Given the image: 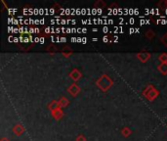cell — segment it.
I'll use <instances>...</instances> for the list:
<instances>
[{
  "label": "cell",
  "mask_w": 167,
  "mask_h": 141,
  "mask_svg": "<svg viewBox=\"0 0 167 141\" xmlns=\"http://www.w3.org/2000/svg\"><path fill=\"white\" fill-rule=\"evenodd\" d=\"M100 85V87L103 89V90H106L110 85H111V81H110V79L108 78L106 76H104L103 78H101L98 82H97Z\"/></svg>",
  "instance_id": "6da1fadb"
},
{
  "label": "cell",
  "mask_w": 167,
  "mask_h": 141,
  "mask_svg": "<svg viewBox=\"0 0 167 141\" xmlns=\"http://www.w3.org/2000/svg\"><path fill=\"white\" fill-rule=\"evenodd\" d=\"M68 91L71 92L73 96H75L76 94L79 92V87H78L77 85H75V84H73V85H71V87L68 88Z\"/></svg>",
  "instance_id": "7a4b0ae2"
},
{
  "label": "cell",
  "mask_w": 167,
  "mask_h": 141,
  "mask_svg": "<svg viewBox=\"0 0 167 141\" xmlns=\"http://www.w3.org/2000/svg\"><path fill=\"white\" fill-rule=\"evenodd\" d=\"M150 57H151V55L148 53H140V54H138V58L140 59L142 62H146L148 59H150Z\"/></svg>",
  "instance_id": "3957f363"
},
{
  "label": "cell",
  "mask_w": 167,
  "mask_h": 141,
  "mask_svg": "<svg viewBox=\"0 0 167 141\" xmlns=\"http://www.w3.org/2000/svg\"><path fill=\"white\" fill-rule=\"evenodd\" d=\"M71 77L74 79V81H77V79H79V78L81 77V74L77 70H73V72L71 74Z\"/></svg>",
  "instance_id": "277c9868"
},
{
  "label": "cell",
  "mask_w": 167,
  "mask_h": 141,
  "mask_svg": "<svg viewBox=\"0 0 167 141\" xmlns=\"http://www.w3.org/2000/svg\"><path fill=\"white\" fill-rule=\"evenodd\" d=\"M158 70L160 72L163 74H167V63H162L159 67H158Z\"/></svg>",
  "instance_id": "5b68a950"
},
{
  "label": "cell",
  "mask_w": 167,
  "mask_h": 141,
  "mask_svg": "<svg viewBox=\"0 0 167 141\" xmlns=\"http://www.w3.org/2000/svg\"><path fill=\"white\" fill-rule=\"evenodd\" d=\"M25 129L23 128V126L22 125H16V128H14V131L18 134V135H20V134H22L23 133V131H24Z\"/></svg>",
  "instance_id": "8992f818"
},
{
  "label": "cell",
  "mask_w": 167,
  "mask_h": 141,
  "mask_svg": "<svg viewBox=\"0 0 167 141\" xmlns=\"http://www.w3.org/2000/svg\"><path fill=\"white\" fill-rule=\"evenodd\" d=\"M53 116L56 118V119H60L62 116H63V112L60 110V109H58V110H55V111H53Z\"/></svg>",
  "instance_id": "52a82bcc"
},
{
  "label": "cell",
  "mask_w": 167,
  "mask_h": 141,
  "mask_svg": "<svg viewBox=\"0 0 167 141\" xmlns=\"http://www.w3.org/2000/svg\"><path fill=\"white\" fill-rule=\"evenodd\" d=\"M59 105H60V103H58V102H52V104H51L49 107H50V109L51 110H58V107H59Z\"/></svg>",
  "instance_id": "ba28073f"
},
{
  "label": "cell",
  "mask_w": 167,
  "mask_h": 141,
  "mask_svg": "<svg viewBox=\"0 0 167 141\" xmlns=\"http://www.w3.org/2000/svg\"><path fill=\"white\" fill-rule=\"evenodd\" d=\"M63 53H64V56H68V55H71V50L69 49L68 46H66V47H64V49L63 50Z\"/></svg>",
  "instance_id": "9c48e42d"
},
{
  "label": "cell",
  "mask_w": 167,
  "mask_h": 141,
  "mask_svg": "<svg viewBox=\"0 0 167 141\" xmlns=\"http://www.w3.org/2000/svg\"><path fill=\"white\" fill-rule=\"evenodd\" d=\"M146 36L148 37V38H152V37L155 36V34H154V31H152L151 30L150 31H147V34H146Z\"/></svg>",
  "instance_id": "30bf717a"
},
{
  "label": "cell",
  "mask_w": 167,
  "mask_h": 141,
  "mask_svg": "<svg viewBox=\"0 0 167 141\" xmlns=\"http://www.w3.org/2000/svg\"><path fill=\"white\" fill-rule=\"evenodd\" d=\"M159 60L162 63H167V54H161L159 57Z\"/></svg>",
  "instance_id": "8fae6325"
},
{
  "label": "cell",
  "mask_w": 167,
  "mask_h": 141,
  "mask_svg": "<svg viewBox=\"0 0 167 141\" xmlns=\"http://www.w3.org/2000/svg\"><path fill=\"white\" fill-rule=\"evenodd\" d=\"M159 7L161 8V9H167V2L166 1H161V2H159Z\"/></svg>",
  "instance_id": "7c38bea8"
},
{
  "label": "cell",
  "mask_w": 167,
  "mask_h": 141,
  "mask_svg": "<svg viewBox=\"0 0 167 141\" xmlns=\"http://www.w3.org/2000/svg\"><path fill=\"white\" fill-rule=\"evenodd\" d=\"M60 105L67 106L68 105V100L66 99V98H63V99H61V101H60Z\"/></svg>",
  "instance_id": "4fadbf2b"
},
{
  "label": "cell",
  "mask_w": 167,
  "mask_h": 141,
  "mask_svg": "<svg viewBox=\"0 0 167 141\" xmlns=\"http://www.w3.org/2000/svg\"><path fill=\"white\" fill-rule=\"evenodd\" d=\"M122 133H123L124 136H128L130 133H131V131H130L128 128H124V129L122 130Z\"/></svg>",
  "instance_id": "5bb4252c"
},
{
  "label": "cell",
  "mask_w": 167,
  "mask_h": 141,
  "mask_svg": "<svg viewBox=\"0 0 167 141\" xmlns=\"http://www.w3.org/2000/svg\"><path fill=\"white\" fill-rule=\"evenodd\" d=\"M47 50L50 51V52H54V51L57 50V48H54V46H53V45H50V46L48 47V48H47Z\"/></svg>",
  "instance_id": "9a60e30c"
},
{
  "label": "cell",
  "mask_w": 167,
  "mask_h": 141,
  "mask_svg": "<svg viewBox=\"0 0 167 141\" xmlns=\"http://www.w3.org/2000/svg\"><path fill=\"white\" fill-rule=\"evenodd\" d=\"M162 42H163V43L167 46V34L162 37Z\"/></svg>",
  "instance_id": "2e32d148"
},
{
  "label": "cell",
  "mask_w": 167,
  "mask_h": 141,
  "mask_svg": "<svg viewBox=\"0 0 167 141\" xmlns=\"http://www.w3.org/2000/svg\"><path fill=\"white\" fill-rule=\"evenodd\" d=\"M77 141H85V138L83 136H79V137H77Z\"/></svg>",
  "instance_id": "e0dca14e"
},
{
  "label": "cell",
  "mask_w": 167,
  "mask_h": 141,
  "mask_svg": "<svg viewBox=\"0 0 167 141\" xmlns=\"http://www.w3.org/2000/svg\"><path fill=\"white\" fill-rule=\"evenodd\" d=\"M60 41H61V42H66L67 38H66V37H61V38H60Z\"/></svg>",
  "instance_id": "ac0fdd59"
},
{
  "label": "cell",
  "mask_w": 167,
  "mask_h": 141,
  "mask_svg": "<svg viewBox=\"0 0 167 141\" xmlns=\"http://www.w3.org/2000/svg\"><path fill=\"white\" fill-rule=\"evenodd\" d=\"M103 40H104V42H108L109 41V37L108 36H105L104 38H103Z\"/></svg>",
  "instance_id": "d6986e66"
},
{
  "label": "cell",
  "mask_w": 167,
  "mask_h": 141,
  "mask_svg": "<svg viewBox=\"0 0 167 141\" xmlns=\"http://www.w3.org/2000/svg\"><path fill=\"white\" fill-rule=\"evenodd\" d=\"M129 31H130V34H133V32H136V30H134V29H130V30H129Z\"/></svg>",
  "instance_id": "ffe728a7"
},
{
  "label": "cell",
  "mask_w": 167,
  "mask_h": 141,
  "mask_svg": "<svg viewBox=\"0 0 167 141\" xmlns=\"http://www.w3.org/2000/svg\"><path fill=\"white\" fill-rule=\"evenodd\" d=\"M92 13H93V14H95V15H96L97 13H98V12H97V10H96V8L93 9V10H92Z\"/></svg>",
  "instance_id": "44dd1931"
},
{
  "label": "cell",
  "mask_w": 167,
  "mask_h": 141,
  "mask_svg": "<svg viewBox=\"0 0 167 141\" xmlns=\"http://www.w3.org/2000/svg\"><path fill=\"white\" fill-rule=\"evenodd\" d=\"M129 22H130V24H132V25H133L134 22H135V20H134V19H132V18H131V19H130V21H129Z\"/></svg>",
  "instance_id": "7402d4cb"
},
{
  "label": "cell",
  "mask_w": 167,
  "mask_h": 141,
  "mask_svg": "<svg viewBox=\"0 0 167 141\" xmlns=\"http://www.w3.org/2000/svg\"><path fill=\"white\" fill-rule=\"evenodd\" d=\"M40 43H44V38H43V37H40Z\"/></svg>",
  "instance_id": "603a6c76"
},
{
  "label": "cell",
  "mask_w": 167,
  "mask_h": 141,
  "mask_svg": "<svg viewBox=\"0 0 167 141\" xmlns=\"http://www.w3.org/2000/svg\"><path fill=\"white\" fill-rule=\"evenodd\" d=\"M108 31H109V30H108V27H104V32H108Z\"/></svg>",
  "instance_id": "cb8c5ba5"
},
{
  "label": "cell",
  "mask_w": 167,
  "mask_h": 141,
  "mask_svg": "<svg viewBox=\"0 0 167 141\" xmlns=\"http://www.w3.org/2000/svg\"><path fill=\"white\" fill-rule=\"evenodd\" d=\"M86 41H87V39L85 38V37H83V38H82V42H83V43H85Z\"/></svg>",
  "instance_id": "d4e9b609"
},
{
  "label": "cell",
  "mask_w": 167,
  "mask_h": 141,
  "mask_svg": "<svg viewBox=\"0 0 167 141\" xmlns=\"http://www.w3.org/2000/svg\"><path fill=\"white\" fill-rule=\"evenodd\" d=\"M86 31H87V30H85V29H82V32H83V34H85Z\"/></svg>",
  "instance_id": "484cf974"
}]
</instances>
